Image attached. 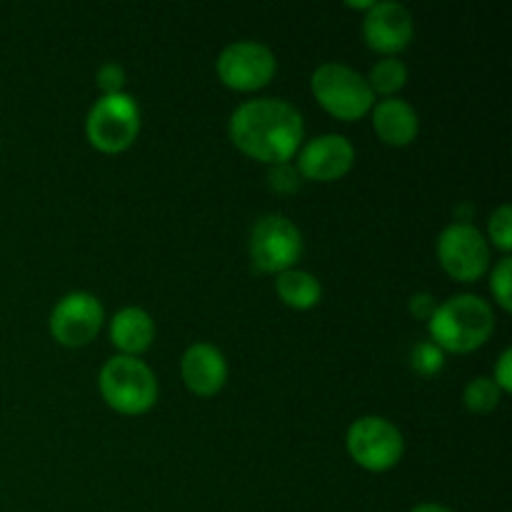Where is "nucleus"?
Returning <instances> with one entry per match:
<instances>
[{"label":"nucleus","mask_w":512,"mask_h":512,"mask_svg":"<svg viewBox=\"0 0 512 512\" xmlns=\"http://www.w3.org/2000/svg\"><path fill=\"white\" fill-rule=\"evenodd\" d=\"M228 135L240 153L273 168L290 163L305 143V120L288 100L255 98L233 110Z\"/></svg>","instance_id":"f257e3e1"},{"label":"nucleus","mask_w":512,"mask_h":512,"mask_svg":"<svg viewBox=\"0 0 512 512\" xmlns=\"http://www.w3.org/2000/svg\"><path fill=\"white\" fill-rule=\"evenodd\" d=\"M430 340L445 355H468L483 348L495 333L493 305L480 295L460 293L438 303L428 320Z\"/></svg>","instance_id":"f03ea898"},{"label":"nucleus","mask_w":512,"mask_h":512,"mask_svg":"<svg viewBox=\"0 0 512 512\" xmlns=\"http://www.w3.org/2000/svg\"><path fill=\"white\" fill-rule=\"evenodd\" d=\"M98 390L105 405L125 418L150 413L158 403V378L153 368L145 360L128 355H113L100 368Z\"/></svg>","instance_id":"7ed1b4c3"},{"label":"nucleus","mask_w":512,"mask_h":512,"mask_svg":"<svg viewBox=\"0 0 512 512\" xmlns=\"http://www.w3.org/2000/svg\"><path fill=\"white\" fill-rule=\"evenodd\" d=\"M310 90L320 108L340 123H358L370 115L375 95L363 73L345 63H320L310 75Z\"/></svg>","instance_id":"20e7f679"},{"label":"nucleus","mask_w":512,"mask_h":512,"mask_svg":"<svg viewBox=\"0 0 512 512\" xmlns=\"http://www.w3.org/2000/svg\"><path fill=\"white\" fill-rule=\"evenodd\" d=\"M140 135V105L130 93L100 95L85 115V138L98 153H125Z\"/></svg>","instance_id":"39448f33"},{"label":"nucleus","mask_w":512,"mask_h":512,"mask_svg":"<svg viewBox=\"0 0 512 512\" xmlns=\"http://www.w3.org/2000/svg\"><path fill=\"white\" fill-rule=\"evenodd\" d=\"M305 253V240L298 225L280 213L263 215L250 230V263L263 275H280L293 270Z\"/></svg>","instance_id":"423d86ee"},{"label":"nucleus","mask_w":512,"mask_h":512,"mask_svg":"<svg viewBox=\"0 0 512 512\" xmlns=\"http://www.w3.org/2000/svg\"><path fill=\"white\" fill-rule=\"evenodd\" d=\"M345 450L358 468L368 473H388L403 460L405 438L393 420L383 415H363L345 433Z\"/></svg>","instance_id":"0eeeda50"},{"label":"nucleus","mask_w":512,"mask_h":512,"mask_svg":"<svg viewBox=\"0 0 512 512\" xmlns=\"http://www.w3.org/2000/svg\"><path fill=\"white\" fill-rule=\"evenodd\" d=\"M440 268L455 283H478L490 270V245L473 223H450L435 243Z\"/></svg>","instance_id":"6e6552de"},{"label":"nucleus","mask_w":512,"mask_h":512,"mask_svg":"<svg viewBox=\"0 0 512 512\" xmlns=\"http://www.w3.org/2000/svg\"><path fill=\"white\" fill-rule=\"evenodd\" d=\"M215 73L225 88L235 93H255L270 85L278 73V58L260 40H235L220 50Z\"/></svg>","instance_id":"1a4fd4ad"},{"label":"nucleus","mask_w":512,"mask_h":512,"mask_svg":"<svg viewBox=\"0 0 512 512\" xmlns=\"http://www.w3.org/2000/svg\"><path fill=\"white\" fill-rule=\"evenodd\" d=\"M105 323V308L93 293L73 290L53 305L48 318L50 335L63 348H85L98 338Z\"/></svg>","instance_id":"9d476101"},{"label":"nucleus","mask_w":512,"mask_h":512,"mask_svg":"<svg viewBox=\"0 0 512 512\" xmlns=\"http://www.w3.org/2000/svg\"><path fill=\"white\" fill-rule=\"evenodd\" d=\"M295 155H298L295 168H298L300 178L313 180V183L343 180L355 165L353 143L340 133L315 135V138L305 140Z\"/></svg>","instance_id":"9b49d317"},{"label":"nucleus","mask_w":512,"mask_h":512,"mask_svg":"<svg viewBox=\"0 0 512 512\" xmlns=\"http://www.w3.org/2000/svg\"><path fill=\"white\" fill-rule=\"evenodd\" d=\"M413 13L403 3L383 0L363 15V40L383 58H398L413 43Z\"/></svg>","instance_id":"f8f14e48"},{"label":"nucleus","mask_w":512,"mask_h":512,"mask_svg":"<svg viewBox=\"0 0 512 512\" xmlns=\"http://www.w3.org/2000/svg\"><path fill=\"white\" fill-rule=\"evenodd\" d=\"M183 385L198 398H213L228 383V360L215 345L193 343L180 358Z\"/></svg>","instance_id":"ddd939ff"},{"label":"nucleus","mask_w":512,"mask_h":512,"mask_svg":"<svg viewBox=\"0 0 512 512\" xmlns=\"http://www.w3.org/2000/svg\"><path fill=\"white\" fill-rule=\"evenodd\" d=\"M373 130L380 138V143L390 148H408L418 140L420 118L418 110L403 98H383L375 100L373 110Z\"/></svg>","instance_id":"4468645a"},{"label":"nucleus","mask_w":512,"mask_h":512,"mask_svg":"<svg viewBox=\"0 0 512 512\" xmlns=\"http://www.w3.org/2000/svg\"><path fill=\"white\" fill-rule=\"evenodd\" d=\"M108 335L118 355L140 358L145 350H150L155 340V320L145 308L128 305V308H120L113 315Z\"/></svg>","instance_id":"2eb2a0df"},{"label":"nucleus","mask_w":512,"mask_h":512,"mask_svg":"<svg viewBox=\"0 0 512 512\" xmlns=\"http://www.w3.org/2000/svg\"><path fill=\"white\" fill-rule=\"evenodd\" d=\"M275 293H278L280 303L290 310H313L315 305L323 300V285L308 270H285V273L275 275Z\"/></svg>","instance_id":"dca6fc26"},{"label":"nucleus","mask_w":512,"mask_h":512,"mask_svg":"<svg viewBox=\"0 0 512 512\" xmlns=\"http://www.w3.org/2000/svg\"><path fill=\"white\" fill-rule=\"evenodd\" d=\"M408 65L400 58H380L378 63L370 68L365 75L373 95H383V98H398L400 90L408 85Z\"/></svg>","instance_id":"f3484780"},{"label":"nucleus","mask_w":512,"mask_h":512,"mask_svg":"<svg viewBox=\"0 0 512 512\" xmlns=\"http://www.w3.org/2000/svg\"><path fill=\"white\" fill-rule=\"evenodd\" d=\"M503 403V390L493 383V378L488 375H480V378L470 380L463 390V405L475 415H490L493 410H498V405Z\"/></svg>","instance_id":"a211bd4d"},{"label":"nucleus","mask_w":512,"mask_h":512,"mask_svg":"<svg viewBox=\"0 0 512 512\" xmlns=\"http://www.w3.org/2000/svg\"><path fill=\"white\" fill-rule=\"evenodd\" d=\"M490 275V293H493L495 303L500 305L503 313H512V258L503 255L493 268L488 270Z\"/></svg>","instance_id":"6ab92c4d"},{"label":"nucleus","mask_w":512,"mask_h":512,"mask_svg":"<svg viewBox=\"0 0 512 512\" xmlns=\"http://www.w3.org/2000/svg\"><path fill=\"white\" fill-rule=\"evenodd\" d=\"M410 365L418 375L423 378H435L440 375V370L445 368V353L433 343V340H420L413 345V353H410Z\"/></svg>","instance_id":"aec40b11"},{"label":"nucleus","mask_w":512,"mask_h":512,"mask_svg":"<svg viewBox=\"0 0 512 512\" xmlns=\"http://www.w3.org/2000/svg\"><path fill=\"white\" fill-rule=\"evenodd\" d=\"M488 245L500 250L503 255H510L512 250V208L508 203L498 205L488 220Z\"/></svg>","instance_id":"412c9836"},{"label":"nucleus","mask_w":512,"mask_h":512,"mask_svg":"<svg viewBox=\"0 0 512 512\" xmlns=\"http://www.w3.org/2000/svg\"><path fill=\"white\" fill-rule=\"evenodd\" d=\"M95 80H98L100 95H118V93H125L128 73H125V68L120 63H115V60H108V63H103L98 68V73H95Z\"/></svg>","instance_id":"4be33fe9"},{"label":"nucleus","mask_w":512,"mask_h":512,"mask_svg":"<svg viewBox=\"0 0 512 512\" xmlns=\"http://www.w3.org/2000/svg\"><path fill=\"white\" fill-rule=\"evenodd\" d=\"M270 188L280 195H290V193H298L300 185H303V178H300L298 168L290 163H280L270 168Z\"/></svg>","instance_id":"5701e85b"},{"label":"nucleus","mask_w":512,"mask_h":512,"mask_svg":"<svg viewBox=\"0 0 512 512\" xmlns=\"http://www.w3.org/2000/svg\"><path fill=\"white\" fill-rule=\"evenodd\" d=\"M490 378H493V383L503 390V395L512 393V350L510 348H505L503 353H500V358H498V363H495V370Z\"/></svg>","instance_id":"b1692460"},{"label":"nucleus","mask_w":512,"mask_h":512,"mask_svg":"<svg viewBox=\"0 0 512 512\" xmlns=\"http://www.w3.org/2000/svg\"><path fill=\"white\" fill-rule=\"evenodd\" d=\"M435 308H438V303H435V298L430 293H415L410 295L408 300V310L413 313V318L418 320H425L428 323L430 315L435 313Z\"/></svg>","instance_id":"393cba45"},{"label":"nucleus","mask_w":512,"mask_h":512,"mask_svg":"<svg viewBox=\"0 0 512 512\" xmlns=\"http://www.w3.org/2000/svg\"><path fill=\"white\" fill-rule=\"evenodd\" d=\"M410 512H455V510L448 508V505H440V503H420V505H415Z\"/></svg>","instance_id":"a878e982"},{"label":"nucleus","mask_w":512,"mask_h":512,"mask_svg":"<svg viewBox=\"0 0 512 512\" xmlns=\"http://www.w3.org/2000/svg\"><path fill=\"white\" fill-rule=\"evenodd\" d=\"M373 5H375V0H358V3H355V0H348V3H345V8L363 10V13H368V10L373 8Z\"/></svg>","instance_id":"bb28decb"}]
</instances>
